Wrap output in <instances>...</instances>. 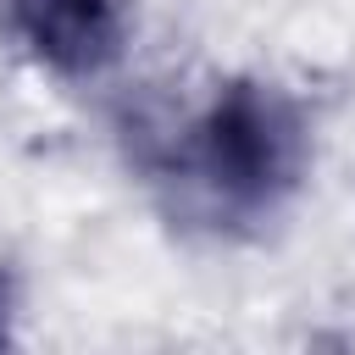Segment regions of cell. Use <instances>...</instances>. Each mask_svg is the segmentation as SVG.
I'll return each mask as SVG.
<instances>
[{"label": "cell", "mask_w": 355, "mask_h": 355, "mask_svg": "<svg viewBox=\"0 0 355 355\" xmlns=\"http://www.w3.org/2000/svg\"><path fill=\"white\" fill-rule=\"evenodd\" d=\"M33 44L61 67H89L111 50V0H28Z\"/></svg>", "instance_id": "6da1fadb"}, {"label": "cell", "mask_w": 355, "mask_h": 355, "mask_svg": "<svg viewBox=\"0 0 355 355\" xmlns=\"http://www.w3.org/2000/svg\"><path fill=\"white\" fill-rule=\"evenodd\" d=\"M211 161L216 172H227V183H261L272 172V122L250 100H233L211 122Z\"/></svg>", "instance_id": "7a4b0ae2"}]
</instances>
